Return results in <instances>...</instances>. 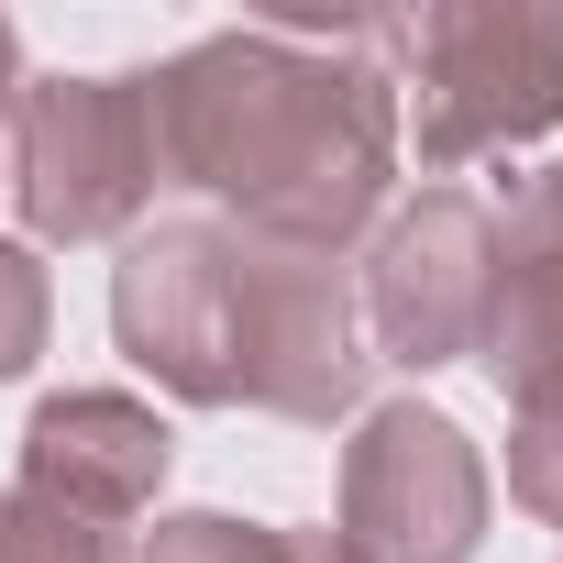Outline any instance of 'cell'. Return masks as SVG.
<instances>
[{"mask_svg": "<svg viewBox=\"0 0 563 563\" xmlns=\"http://www.w3.org/2000/svg\"><path fill=\"white\" fill-rule=\"evenodd\" d=\"M155 177L210 188L232 232L343 254L398 188V78L376 67L365 23L332 45L299 34H199L188 56L144 67Z\"/></svg>", "mask_w": 563, "mask_h": 563, "instance_id": "cell-1", "label": "cell"}, {"mask_svg": "<svg viewBox=\"0 0 563 563\" xmlns=\"http://www.w3.org/2000/svg\"><path fill=\"white\" fill-rule=\"evenodd\" d=\"M365 45L409 67L398 133H420V166H475L563 122V0H431L365 23Z\"/></svg>", "mask_w": 563, "mask_h": 563, "instance_id": "cell-2", "label": "cell"}, {"mask_svg": "<svg viewBox=\"0 0 563 563\" xmlns=\"http://www.w3.org/2000/svg\"><path fill=\"white\" fill-rule=\"evenodd\" d=\"M34 243H100L122 221H144L155 177V111L144 78H34L12 100V177Z\"/></svg>", "mask_w": 563, "mask_h": 563, "instance_id": "cell-3", "label": "cell"}, {"mask_svg": "<svg viewBox=\"0 0 563 563\" xmlns=\"http://www.w3.org/2000/svg\"><path fill=\"white\" fill-rule=\"evenodd\" d=\"M365 310L343 254H299L243 232V332H232V409L276 420H343L365 398Z\"/></svg>", "mask_w": 563, "mask_h": 563, "instance_id": "cell-4", "label": "cell"}, {"mask_svg": "<svg viewBox=\"0 0 563 563\" xmlns=\"http://www.w3.org/2000/svg\"><path fill=\"white\" fill-rule=\"evenodd\" d=\"M343 541L365 563H475V541H486V453L420 398L365 409L354 442H343Z\"/></svg>", "mask_w": 563, "mask_h": 563, "instance_id": "cell-5", "label": "cell"}, {"mask_svg": "<svg viewBox=\"0 0 563 563\" xmlns=\"http://www.w3.org/2000/svg\"><path fill=\"white\" fill-rule=\"evenodd\" d=\"M111 332L122 354L199 398V409H232V332H243V232L232 221H155L122 243L111 265Z\"/></svg>", "mask_w": 563, "mask_h": 563, "instance_id": "cell-6", "label": "cell"}, {"mask_svg": "<svg viewBox=\"0 0 563 563\" xmlns=\"http://www.w3.org/2000/svg\"><path fill=\"white\" fill-rule=\"evenodd\" d=\"M486 288H497V221H486V199L420 188V199L376 232V254H365V299H354V310H365V332H376L387 365L431 376V365L475 354Z\"/></svg>", "mask_w": 563, "mask_h": 563, "instance_id": "cell-7", "label": "cell"}, {"mask_svg": "<svg viewBox=\"0 0 563 563\" xmlns=\"http://www.w3.org/2000/svg\"><path fill=\"white\" fill-rule=\"evenodd\" d=\"M519 232H497V288H486V376L519 420L563 409V166H541L508 210Z\"/></svg>", "mask_w": 563, "mask_h": 563, "instance_id": "cell-8", "label": "cell"}, {"mask_svg": "<svg viewBox=\"0 0 563 563\" xmlns=\"http://www.w3.org/2000/svg\"><path fill=\"white\" fill-rule=\"evenodd\" d=\"M166 453H177L166 420L144 398H122V387H67V398H45L23 420V486L56 497V508H78V519H111V530L133 508H155Z\"/></svg>", "mask_w": 563, "mask_h": 563, "instance_id": "cell-9", "label": "cell"}, {"mask_svg": "<svg viewBox=\"0 0 563 563\" xmlns=\"http://www.w3.org/2000/svg\"><path fill=\"white\" fill-rule=\"evenodd\" d=\"M144 563H365V552L343 530H254L221 508H177V519H155Z\"/></svg>", "mask_w": 563, "mask_h": 563, "instance_id": "cell-10", "label": "cell"}, {"mask_svg": "<svg viewBox=\"0 0 563 563\" xmlns=\"http://www.w3.org/2000/svg\"><path fill=\"white\" fill-rule=\"evenodd\" d=\"M0 563H122V530L111 519H78L34 486L0 497Z\"/></svg>", "mask_w": 563, "mask_h": 563, "instance_id": "cell-11", "label": "cell"}, {"mask_svg": "<svg viewBox=\"0 0 563 563\" xmlns=\"http://www.w3.org/2000/svg\"><path fill=\"white\" fill-rule=\"evenodd\" d=\"M45 321H56L45 254H34V243H0V376H23V365L45 354Z\"/></svg>", "mask_w": 563, "mask_h": 563, "instance_id": "cell-12", "label": "cell"}, {"mask_svg": "<svg viewBox=\"0 0 563 563\" xmlns=\"http://www.w3.org/2000/svg\"><path fill=\"white\" fill-rule=\"evenodd\" d=\"M508 497H519L530 519H552V530H563V409L508 431Z\"/></svg>", "mask_w": 563, "mask_h": 563, "instance_id": "cell-13", "label": "cell"}, {"mask_svg": "<svg viewBox=\"0 0 563 563\" xmlns=\"http://www.w3.org/2000/svg\"><path fill=\"white\" fill-rule=\"evenodd\" d=\"M12 100H23V45H12V23H0V122H12Z\"/></svg>", "mask_w": 563, "mask_h": 563, "instance_id": "cell-14", "label": "cell"}]
</instances>
